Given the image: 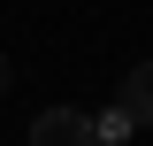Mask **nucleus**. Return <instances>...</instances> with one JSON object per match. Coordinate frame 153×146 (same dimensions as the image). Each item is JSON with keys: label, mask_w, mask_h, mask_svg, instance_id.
<instances>
[{"label": "nucleus", "mask_w": 153, "mask_h": 146, "mask_svg": "<svg viewBox=\"0 0 153 146\" xmlns=\"http://www.w3.org/2000/svg\"><path fill=\"white\" fill-rule=\"evenodd\" d=\"M130 131H138V123H130L123 108H107V115H92V138H100V146H123Z\"/></svg>", "instance_id": "7ed1b4c3"}, {"label": "nucleus", "mask_w": 153, "mask_h": 146, "mask_svg": "<svg viewBox=\"0 0 153 146\" xmlns=\"http://www.w3.org/2000/svg\"><path fill=\"white\" fill-rule=\"evenodd\" d=\"M31 146H100V138H92V115L84 108H46L31 123Z\"/></svg>", "instance_id": "f257e3e1"}, {"label": "nucleus", "mask_w": 153, "mask_h": 146, "mask_svg": "<svg viewBox=\"0 0 153 146\" xmlns=\"http://www.w3.org/2000/svg\"><path fill=\"white\" fill-rule=\"evenodd\" d=\"M115 108L130 115L138 131L153 123V62H138V69H123V85H115Z\"/></svg>", "instance_id": "f03ea898"}, {"label": "nucleus", "mask_w": 153, "mask_h": 146, "mask_svg": "<svg viewBox=\"0 0 153 146\" xmlns=\"http://www.w3.org/2000/svg\"><path fill=\"white\" fill-rule=\"evenodd\" d=\"M8 77H16V69H8V54H0V92H8Z\"/></svg>", "instance_id": "20e7f679"}]
</instances>
